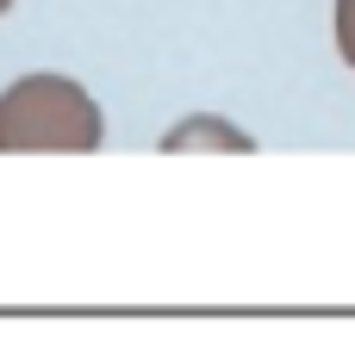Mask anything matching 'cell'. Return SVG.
Returning <instances> with one entry per match:
<instances>
[{"instance_id":"cell-1","label":"cell","mask_w":355,"mask_h":348,"mask_svg":"<svg viewBox=\"0 0 355 348\" xmlns=\"http://www.w3.org/2000/svg\"><path fill=\"white\" fill-rule=\"evenodd\" d=\"M100 106L69 75H25L0 93V149H100Z\"/></svg>"},{"instance_id":"cell-2","label":"cell","mask_w":355,"mask_h":348,"mask_svg":"<svg viewBox=\"0 0 355 348\" xmlns=\"http://www.w3.org/2000/svg\"><path fill=\"white\" fill-rule=\"evenodd\" d=\"M162 149H250V137L231 131L225 118H181V125L162 137Z\"/></svg>"},{"instance_id":"cell-3","label":"cell","mask_w":355,"mask_h":348,"mask_svg":"<svg viewBox=\"0 0 355 348\" xmlns=\"http://www.w3.org/2000/svg\"><path fill=\"white\" fill-rule=\"evenodd\" d=\"M337 50H343V62L355 68V0H337Z\"/></svg>"},{"instance_id":"cell-4","label":"cell","mask_w":355,"mask_h":348,"mask_svg":"<svg viewBox=\"0 0 355 348\" xmlns=\"http://www.w3.org/2000/svg\"><path fill=\"white\" fill-rule=\"evenodd\" d=\"M6 6H12V0H0V12H6Z\"/></svg>"}]
</instances>
